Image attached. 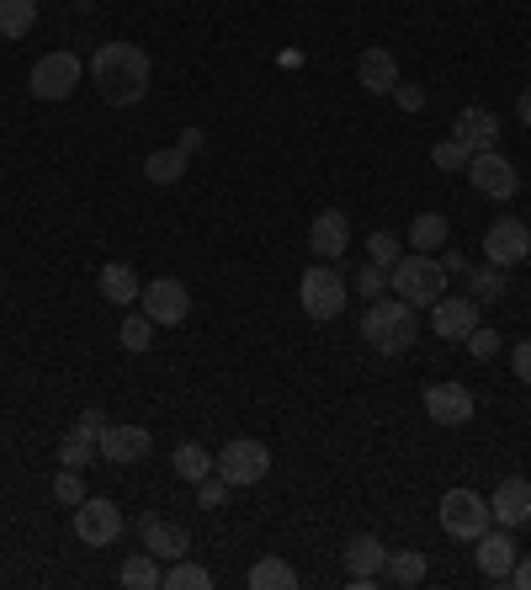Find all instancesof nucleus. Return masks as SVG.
Wrapping results in <instances>:
<instances>
[{"label":"nucleus","mask_w":531,"mask_h":590,"mask_svg":"<svg viewBox=\"0 0 531 590\" xmlns=\"http://www.w3.org/2000/svg\"><path fill=\"white\" fill-rule=\"evenodd\" d=\"M91 80L107 107H139L149 97V53L139 43H101L91 53Z\"/></svg>","instance_id":"obj_1"},{"label":"nucleus","mask_w":531,"mask_h":590,"mask_svg":"<svg viewBox=\"0 0 531 590\" xmlns=\"http://www.w3.org/2000/svg\"><path fill=\"white\" fill-rule=\"evenodd\" d=\"M414 303L404 298H372V309L362 314V341L378 351V357H404L414 346Z\"/></svg>","instance_id":"obj_2"},{"label":"nucleus","mask_w":531,"mask_h":590,"mask_svg":"<svg viewBox=\"0 0 531 590\" xmlns=\"http://www.w3.org/2000/svg\"><path fill=\"white\" fill-rule=\"evenodd\" d=\"M447 267L435 261V256H425V250H414V256H399L393 267H388V288L404 298V303H414V309H431L435 298L447 293Z\"/></svg>","instance_id":"obj_3"},{"label":"nucleus","mask_w":531,"mask_h":590,"mask_svg":"<svg viewBox=\"0 0 531 590\" xmlns=\"http://www.w3.org/2000/svg\"><path fill=\"white\" fill-rule=\"evenodd\" d=\"M435 517H441V532L458 542H479L494 527V511H489V500L479 490H447Z\"/></svg>","instance_id":"obj_4"},{"label":"nucleus","mask_w":531,"mask_h":590,"mask_svg":"<svg viewBox=\"0 0 531 590\" xmlns=\"http://www.w3.org/2000/svg\"><path fill=\"white\" fill-rule=\"evenodd\" d=\"M345 298H351V288H345V277H340L335 267H309L303 271V282H298V303H303V314L319 320V324L340 320Z\"/></svg>","instance_id":"obj_5"},{"label":"nucleus","mask_w":531,"mask_h":590,"mask_svg":"<svg viewBox=\"0 0 531 590\" xmlns=\"http://www.w3.org/2000/svg\"><path fill=\"white\" fill-rule=\"evenodd\" d=\"M213 473L229 479V490H250V484H261L266 473H271V452H266V442H256V437H234V442H223V452L213 458Z\"/></svg>","instance_id":"obj_6"},{"label":"nucleus","mask_w":531,"mask_h":590,"mask_svg":"<svg viewBox=\"0 0 531 590\" xmlns=\"http://www.w3.org/2000/svg\"><path fill=\"white\" fill-rule=\"evenodd\" d=\"M86 80V64H80V53H43L38 64H32V74H27V91L38 101H70L74 86Z\"/></svg>","instance_id":"obj_7"},{"label":"nucleus","mask_w":531,"mask_h":590,"mask_svg":"<svg viewBox=\"0 0 531 590\" xmlns=\"http://www.w3.org/2000/svg\"><path fill=\"white\" fill-rule=\"evenodd\" d=\"M468 181H473V192L489 197V202H510V197L521 192V171L510 166L500 149H479V154L468 160Z\"/></svg>","instance_id":"obj_8"},{"label":"nucleus","mask_w":531,"mask_h":590,"mask_svg":"<svg viewBox=\"0 0 531 590\" xmlns=\"http://www.w3.org/2000/svg\"><path fill=\"white\" fill-rule=\"evenodd\" d=\"M527 256H531V229L521 219H494L483 229V261L489 267L510 271V267H521Z\"/></svg>","instance_id":"obj_9"},{"label":"nucleus","mask_w":531,"mask_h":590,"mask_svg":"<svg viewBox=\"0 0 531 590\" xmlns=\"http://www.w3.org/2000/svg\"><path fill=\"white\" fill-rule=\"evenodd\" d=\"M149 452H154L149 426H128V420H107V426H101V458H107V463L133 468V463H144Z\"/></svg>","instance_id":"obj_10"},{"label":"nucleus","mask_w":531,"mask_h":590,"mask_svg":"<svg viewBox=\"0 0 531 590\" xmlns=\"http://www.w3.org/2000/svg\"><path fill=\"white\" fill-rule=\"evenodd\" d=\"M139 309H144L154 324H181L192 314V293H187V282H176V277H154V282H144V293H139Z\"/></svg>","instance_id":"obj_11"},{"label":"nucleus","mask_w":531,"mask_h":590,"mask_svg":"<svg viewBox=\"0 0 531 590\" xmlns=\"http://www.w3.org/2000/svg\"><path fill=\"white\" fill-rule=\"evenodd\" d=\"M74 538L91 542V548H107V542H118L122 538V511L112 506V500H101V494H97V500L86 494V500L74 506Z\"/></svg>","instance_id":"obj_12"},{"label":"nucleus","mask_w":531,"mask_h":590,"mask_svg":"<svg viewBox=\"0 0 531 590\" xmlns=\"http://www.w3.org/2000/svg\"><path fill=\"white\" fill-rule=\"evenodd\" d=\"M425 416L435 420V426H447V431H458V426H468L473 420V410H479V399L462 389V383H425Z\"/></svg>","instance_id":"obj_13"},{"label":"nucleus","mask_w":531,"mask_h":590,"mask_svg":"<svg viewBox=\"0 0 531 590\" xmlns=\"http://www.w3.org/2000/svg\"><path fill=\"white\" fill-rule=\"evenodd\" d=\"M431 324H435V341H468L479 330V303L473 298H435L431 303Z\"/></svg>","instance_id":"obj_14"},{"label":"nucleus","mask_w":531,"mask_h":590,"mask_svg":"<svg viewBox=\"0 0 531 590\" xmlns=\"http://www.w3.org/2000/svg\"><path fill=\"white\" fill-rule=\"evenodd\" d=\"M489 511H494V527H527L531 521V479H521V473H510V479H500V490L489 494Z\"/></svg>","instance_id":"obj_15"},{"label":"nucleus","mask_w":531,"mask_h":590,"mask_svg":"<svg viewBox=\"0 0 531 590\" xmlns=\"http://www.w3.org/2000/svg\"><path fill=\"white\" fill-rule=\"evenodd\" d=\"M357 86H362L367 97H393V86H399V59L393 49H362L357 53Z\"/></svg>","instance_id":"obj_16"},{"label":"nucleus","mask_w":531,"mask_h":590,"mask_svg":"<svg viewBox=\"0 0 531 590\" xmlns=\"http://www.w3.org/2000/svg\"><path fill=\"white\" fill-rule=\"evenodd\" d=\"M309 250L324 256V261H340V256L351 250V219H345L340 208L314 213V223H309Z\"/></svg>","instance_id":"obj_17"},{"label":"nucleus","mask_w":531,"mask_h":590,"mask_svg":"<svg viewBox=\"0 0 531 590\" xmlns=\"http://www.w3.org/2000/svg\"><path fill=\"white\" fill-rule=\"evenodd\" d=\"M139 532H144V548L154 559H187V553H192V532H187L181 521L139 517Z\"/></svg>","instance_id":"obj_18"},{"label":"nucleus","mask_w":531,"mask_h":590,"mask_svg":"<svg viewBox=\"0 0 531 590\" xmlns=\"http://www.w3.org/2000/svg\"><path fill=\"white\" fill-rule=\"evenodd\" d=\"M500 133H505V128H500V118H494L489 107H462L458 123H452V139L468 144L473 154H479V149H494L500 144Z\"/></svg>","instance_id":"obj_19"},{"label":"nucleus","mask_w":531,"mask_h":590,"mask_svg":"<svg viewBox=\"0 0 531 590\" xmlns=\"http://www.w3.org/2000/svg\"><path fill=\"white\" fill-rule=\"evenodd\" d=\"M515 542H510V527H489L479 538V574L483 580H505L510 569H515Z\"/></svg>","instance_id":"obj_20"},{"label":"nucleus","mask_w":531,"mask_h":590,"mask_svg":"<svg viewBox=\"0 0 531 590\" xmlns=\"http://www.w3.org/2000/svg\"><path fill=\"white\" fill-rule=\"evenodd\" d=\"M383 564H388L383 538H372V532H357V538L345 542V569H351V574H383Z\"/></svg>","instance_id":"obj_21"},{"label":"nucleus","mask_w":531,"mask_h":590,"mask_svg":"<svg viewBox=\"0 0 531 590\" xmlns=\"http://www.w3.org/2000/svg\"><path fill=\"white\" fill-rule=\"evenodd\" d=\"M139 293H144V288H139V271L133 267H122V261H107V267H101V298H107V303L128 309Z\"/></svg>","instance_id":"obj_22"},{"label":"nucleus","mask_w":531,"mask_h":590,"mask_svg":"<svg viewBox=\"0 0 531 590\" xmlns=\"http://www.w3.org/2000/svg\"><path fill=\"white\" fill-rule=\"evenodd\" d=\"M97 452H101V442L86 431V426H74V431L59 437V468H91L97 463Z\"/></svg>","instance_id":"obj_23"},{"label":"nucleus","mask_w":531,"mask_h":590,"mask_svg":"<svg viewBox=\"0 0 531 590\" xmlns=\"http://www.w3.org/2000/svg\"><path fill=\"white\" fill-rule=\"evenodd\" d=\"M170 468H176V479H181V484H202V479L213 473V452H208V447H197V442H181V447H176V458H170Z\"/></svg>","instance_id":"obj_24"},{"label":"nucleus","mask_w":531,"mask_h":590,"mask_svg":"<svg viewBox=\"0 0 531 590\" xmlns=\"http://www.w3.org/2000/svg\"><path fill=\"white\" fill-rule=\"evenodd\" d=\"M447 240H452V223H447V213H420V219L410 223V246L425 250V256L447 250Z\"/></svg>","instance_id":"obj_25"},{"label":"nucleus","mask_w":531,"mask_h":590,"mask_svg":"<svg viewBox=\"0 0 531 590\" xmlns=\"http://www.w3.org/2000/svg\"><path fill=\"white\" fill-rule=\"evenodd\" d=\"M250 590H298V569L277 553H266L261 564L250 569Z\"/></svg>","instance_id":"obj_26"},{"label":"nucleus","mask_w":531,"mask_h":590,"mask_svg":"<svg viewBox=\"0 0 531 590\" xmlns=\"http://www.w3.org/2000/svg\"><path fill=\"white\" fill-rule=\"evenodd\" d=\"M187 160H192V154H181L176 144H170V149H154V154L144 160V176L154 181V187H176V181L187 176Z\"/></svg>","instance_id":"obj_27"},{"label":"nucleus","mask_w":531,"mask_h":590,"mask_svg":"<svg viewBox=\"0 0 531 590\" xmlns=\"http://www.w3.org/2000/svg\"><path fill=\"white\" fill-rule=\"evenodd\" d=\"M38 27V0H0V38H27Z\"/></svg>","instance_id":"obj_28"},{"label":"nucleus","mask_w":531,"mask_h":590,"mask_svg":"<svg viewBox=\"0 0 531 590\" xmlns=\"http://www.w3.org/2000/svg\"><path fill=\"white\" fill-rule=\"evenodd\" d=\"M505 271L500 267H489V261H483V267H468V298H479V303H500V298H505Z\"/></svg>","instance_id":"obj_29"},{"label":"nucleus","mask_w":531,"mask_h":590,"mask_svg":"<svg viewBox=\"0 0 531 590\" xmlns=\"http://www.w3.org/2000/svg\"><path fill=\"white\" fill-rule=\"evenodd\" d=\"M383 574L393 586H420V580H425V553H420V548H399V553H388Z\"/></svg>","instance_id":"obj_30"},{"label":"nucleus","mask_w":531,"mask_h":590,"mask_svg":"<svg viewBox=\"0 0 531 590\" xmlns=\"http://www.w3.org/2000/svg\"><path fill=\"white\" fill-rule=\"evenodd\" d=\"M160 586L166 590H213V574L192 559H170V569L160 574Z\"/></svg>","instance_id":"obj_31"},{"label":"nucleus","mask_w":531,"mask_h":590,"mask_svg":"<svg viewBox=\"0 0 531 590\" xmlns=\"http://www.w3.org/2000/svg\"><path fill=\"white\" fill-rule=\"evenodd\" d=\"M118 580L128 590H154V586H160V564H154V553H149V548H144V553H128Z\"/></svg>","instance_id":"obj_32"},{"label":"nucleus","mask_w":531,"mask_h":590,"mask_svg":"<svg viewBox=\"0 0 531 590\" xmlns=\"http://www.w3.org/2000/svg\"><path fill=\"white\" fill-rule=\"evenodd\" d=\"M122 346H128V351H149V346H154V320H149L144 309L122 320Z\"/></svg>","instance_id":"obj_33"},{"label":"nucleus","mask_w":531,"mask_h":590,"mask_svg":"<svg viewBox=\"0 0 531 590\" xmlns=\"http://www.w3.org/2000/svg\"><path fill=\"white\" fill-rule=\"evenodd\" d=\"M468 160H473V149L458 144V139H441V144L431 149V166H435V171H468Z\"/></svg>","instance_id":"obj_34"},{"label":"nucleus","mask_w":531,"mask_h":590,"mask_svg":"<svg viewBox=\"0 0 531 590\" xmlns=\"http://www.w3.org/2000/svg\"><path fill=\"white\" fill-rule=\"evenodd\" d=\"M367 261L393 267V261H399V234H393V229H372V234H367Z\"/></svg>","instance_id":"obj_35"},{"label":"nucleus","mask_w":531,"mask_h":590,"mask_svg":"<svg viewBox=\"0 0 531 590\" xmlns=\"http://www.w3.org/2000/svg\"><path fill=\"white\" fill-rule=\"evenodd\" d=\"M53 500H59V506H80V500H86V479H80V468L53 473Z\"/></svg>","instance_id":"obj_36"},{"label":"nucleus","mask_w":531,"mask_h":590,"mask_svg":"<svg viewBox=\"0 0 531 590\" xmlns=\"http://www.w3.org/2000/svg\"><path fill=\"white\" fill-rule=\"evenodd\" d=\"M462 346H468V357H473V362H494V357H500V330L479 324V330H473Z\"/></svg>","instance_id":"obj_37"},{"label":"nucleus","mask_w":531,"mask_h":590,"mask_svg":"<svg viewBox=\"0 0 531 590\" xmlns=\"http://www.w3.org/2000/svg\"><path fill=\"white\" fill-rule=\"evenodd\" d=\"M351 282H357V293H362V298H383V293H388V267H378V261H367V267L357 271Z\"/></svg>","instance_id":"obj_38"},{"label":"nucleus","mask_w":531,"mask_h":590,"mask_svg":"<svg viewBox=\"0 0 531 590\" xmlns=\"http://www.w3.org/2000/svg\"><path fill=\"white\" fill-rule=\"evenodd\" d=\"M223 500H229V479H223V473H208V479L197 484V506H202V511H218Z\"/></svg>","instance_id":"obj_39"},{"label":"nucleus","mask_w":531,"mask_h":590,"mask_svg":"<svg viewBox=\"0 0 531 590\" xmlns=\"http://www.w3.org/2000/svg\"><path fill=\"white\" fill-rule=\"evenodd\" d=\"M393 101H399L404 112H420V107H425V91H420L414 80H399V86H393Z\"/></svg>","instance_id":"obj_40"},{"label":"nucleus","mask_w":531,"mask_h":590,"mask_svg":"<svg viewBox=\"0 0 531 590\" xmlns=\"http://www.w3.org/2000/svg\"><path fill=\"white\" fill-rule=\"evenodd\" d=\"M510 368H515V378L531 389V336H527V341H515V351H510Z\"/></svg>","instance_id":"obj_41"},{"label":"nucleus","mask_w":531,"mask_h":590,"mask_svg":"<svg viewBox=\"0 0 531 590\" xmlns=\"http://www.w3.org/2000/svg\"><path fill=\"white\" fill-rule=\"evenodd\" d=\"M441 267H447V277H468V267H473V261H468L462 250H441Z\"/></svg>","instance_id":"obj_42"},{"label":"nucleus","mask_w":531,"mask_h":590,"mask_svg":"<svg viewBox=\"0 0 531 590\" xmlns=\"http://www.w3.org/2000/svg\"><path fill=\"white\" fill-rule=\"evenodd\" d=\"M505 580H510L515 590H531V553H527V559H515V569H510Z\"/></svg>","instance_id":"obj_43"},{"label":"nucleus","mask_w":531,"mask_h":590,"mask_svg":"<svg viewBox=\"0 0 531 590\" xmlns=\"http://www.w3.org/2000/svg\"><path fill=\"white\" fill-rule=\"evenodd\" d=\"M74 426H86V431H91V437L101 442V426H107V416H101V410H86V416L74 420Z\"/></svg>","instance_id":"obj_44"},{"label":"nucleus","mask_w":531,"mask_h":590,"mask_svg":"<svg viewBox=\"0 0 531 590\" xmlns=\"http://www.w3.org/2000/svg\"><path fill=\"white\" fill-rule=\"evenodd\" d=\"M181 154H197V149H202V133H197V128H187V133H181Z\"/></svg>","instance_id":"obj_45"},{"label":"nucleus","mask_w":531,"mask_h":590,"mask_svg":"<svg viewBox=\"0 0 531 590\" xmlns=\"http://www.w3.org/2000/svg\"><path fill=\"white\" fill-rule=\"evenodd\" d=\"M515 112H521V123L531 128V91H521V101H515Z\"/></svg>","instance_id":"obj_46"}]
</instances>
